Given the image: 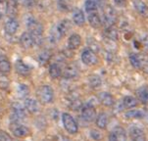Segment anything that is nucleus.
Returning a JSON list of instances; mask_svg holds the SVG:
<instances>
[{
    "mask_svg": "<svg viewBox=\"0 0 148 141\" xmlns=\"http://www.w3.org/2000/svg\"><path fill=\"white\" fill-rule=\"evenodd\" d=\"M26 25L27 27L29 29V31L31 32L32 35V38H34V45L39 46L43 42V27L37 20L34 19L32 16H27L26 19Z\"/></svg>",
    "mask_w": 148,
    "mask_h": 141,
    "instance_id": "f257e3e1",
    "label": "nucleus"
},
{
    "mask_svg": "<svg viewBox=\"0 0 148 141\" xmlns=\"http://www.w3.org/2000/svg\"><path fill=\"white\" fill-rule=\"evenodd\" d=\"M36 98L41 104L47 105L53 102L54 90L50 85L42 84L36 89Z\"/></svg>",
    "mask_w": 148,
    "mask_h": 141,
    "instance_id": "f03ea898",
    "label": "nucleus"
},
{
    "mask_svg": "<svg viewBox=\"0 0 148 141\" xmlns=\"http://www.w3.org/2000/svg\"><path fill=\"white\" fill-rule=\"evenodd\" d=\"M72 29V24L69 20H62L61 22H59V24L57 25L55 29L52 32V36H53L54 40H59L61 39L62 36H65L68 32L71 31Z\"/></svg>",
    "mask_w": 148,
    "mask_h": 141,
    "instance_id": "7ed1b4c3",
    "label": "nucleus"
},
{
    "mask_svg": "<svg viewBox=\"0 0 148 141\" xmlns=\"http://www.w3.org/2000/svg\"><path fill=\"white\" fill-rule=\"evenodd\" d=\"M26 108L23 107L19 103H14L11 107V113H10V120L11 122H22L26 119Z\"/></svg>",
    "mask_w": 148,
    "mask_h": 141,
    "instance_id": "20e7f679",
    "label": "nucleus"
},
{
    "mask_svg": "<svg viewBox=\"0 0 148 141\" xmlns=\"http://www.w3.org/2000/svg\"><path fill=\"white\" fill-rule=\"evenodd\" d=\"M62 123H63L65 129L70 134H76L79 131V125H77V122L73 118V116L68 114V113H64L62 115Z\"/></svg>",
    "mask_w": 148,
    "mask_h": 141,
    "instance_id": "39448f33",
    "label": "nucleus"
},
{
    "mask_svg": "<svg viewBox=\"0 0 148 141\" xmlns=\"http://www.w3.org/2000/svg\"><path fill=\"white\" fill-rule=\"evenodd\" d=\"M10 130L17 138H25L29 134V129L26 125H22L21 122H11Z\"/></svg>",
    "mask_w": 148,
    "mask_h": 141,
    "instance_id": "423d86ee",
    "label": "nucleus"
},
{
    "mask_svg": "<svg viewBox=\"0 0 148 141\" xmlns=\"http://www.w3.org/2000/svg\"><path fill=\"white\" fill-rule=\"evenodd\" d=\"M116 21V12L110 5H106L103 8V16H102V23L105 27H111Z\"/></svg>",
    "mask_w": 148,
    "mask_h": 141,
    "instance_id": "0eeeda50",
    "label": "nucleus"
},
{
    "mask_svg": "<svg viewBox=\"0 0 148 141\" xmlns=\"http://www.w3.org/2000/svg\"><path fill=\"white\" fill-rule=\"evenodd\" d=\"M82 118L84 119L85 122L91 123L94 120H96V110L91 104L87 103V104L84 105L82 107Z\"/></svg>",
    "mask_w": 148,
    "mask_h": 141,
    "instance_id": "6e6552de",
    "label": "nucleus"
},
{
    "mask_svg": "<svg viewBox=\"0 0 148 141\" xmlns=\"http://www.w3.org/2000/svg\"><path fill=\"white\" fill-rule=\"evenodd\" d=\"M82 61L86 66H95L98 63V57L92 49H84L82 53Z\"/></svg>",
    "mask_w": 148,
    "mask_h": 141,
    "instance_id": "1a4fd4ad",
    "label": "nucleus"
},
{
    "mask_svg": "<svg viewBox=\"0 0 148 141\" xmlns=\"http://www.w3.org/2000/svg\"><path fill=\"white\" fill-rule=\"evenodd\" d=\"M79 68L76 64H69L65 67V69L63 70V77L65 79H76L79 75Z\"/></svg>",
    "mask_w": 148,
    "mask_h": 141,
    "instance_id": "9d476101",
    "label": "nucleus"
},
{
    "mask_svg": "<svg viewBox=\"0 0 148 141\" xmlns=\"http://www.w3.org/2000/svg\"><path fill=\"white\" fill-rule=\"evenodd\" d=\"M109 139L114 141H125L127 139V132L125 130V128H123L121 127H115L114 129L112 130L111 133H110Z\"/></svg>",
    "mask_w": 148,
    "mask_h": 141,
    "instance_id": "9b49d317",
    "label": "nucleus"
},
{
    "mask_svg": "<svg viewBox=\"0 0 148 141\" xmlns=\"http://www.w3.org/2000/svg\"><path fill=\"white\" fill-rule=\"evenodd\" d=\"M39 102L38 100L32 99V98H27L25 100L24 106L26 108V110L31 114H36V113L39 112L40 110V106H39Z\"/></svg>",
    "mask_w": 148,
    "mask_h": 141,
    "instance_id": "f8f14e48",
    "label": "nucleus"
},
{
    "mask_svg": "<svg viewBox=\"0 0 148 141\" xmlns=\"http://www.w3.org/2000/svg\"><path fill=\"white\" fill-rule=\"evenodd\" d=\"M19 29V23L16 18H9L4 25V31L7 34L13 35L17 32Z\"/></svg>",
    "mask_w": 148,
    "mask_h": 141,
    "instance_id": "ddd939ff",
    "label": "nucleus"
},
{
    "mask_svg": "<svg viewBox=\"0 0 148 141\" xmlns=\"http://www.w3.org/2000/svg\"><path fill=\"white\" fill-rule=\"evenodd\" d=\"M97 99L105 107H111L115 103L114 97L109 92H99L97 94Z\"/></svg>",
    "mask_w": 148,
    "mask_h": 141,
    "instance_id": "4468645a",
    "label": "nucleus"
},
{
    "mask_svg": "<svg viewBox=\"0 0 148 141\" xmlns=\"http://www.w3.org/2000/svg\"><path fill=\"white\" fill-rule=\"evenodd\" d=\"M129 135L132 140H135V141H143L145 140V138H146L144 131L138 127H130Z\"/></svg>",
    "mask_w": 148,
    "mask_h": 141,
    "instance_id": "2eb2a0df",
    "label": "nucleus"
},
{
    "mask_svg": "<svg viewBox=\"0 0 148 141\" xmlns=\"http://www.w3.org/2000/svg\"><path fill=\"white\" fill-rule=\"evenodd\" d=\"M20 43H21L22 47L25 49H29L32 46H34V38H32V35L29 31L24 32L21 37H20Z\"/></svg>",
    "mask_w": 148,
    "mask_h": 141,
    "instance_id": "dca6fc26",
    "label": "nucleus"
},
{
    "mask_svg": "<svg viewBox=\"0 0 148 141\" xmlns=\"http://www.w3.org/2000/svg\"><path fill=\"white\" fill-rule=\"evenodd\" d=\"M18 2L16 0H8L6 4V15L9 18H16L18 15L19 8Z\"/></svg>",
    "mask_w": 148,
    "mask_h": 141,
    "instance_id": "f3484780",
    "label": "nucleus"
},
{
    "mask_svg": "<svg viewBox=\"0 0 148 141\" xmlns=\"http://www.w3.org/2000/svg\"><path fill=\"white\" fill-rule=\"evenodd\" d=\"M87 19H88V23L89 25L94 29H98V27H101L102 24V19L101 17L99 16L98 11H94V12H90V13H87Z\"/></svg>",
    "mask_w": 148,
    "mask_h": 141,
    "instance_id": "a211bd4d",
    "label": "nucleus"
},
{
    "mask_svg": "<svg viewBox=\"0 0 148 141\" xmlns=\"http://www.w3.org/2000/svg\"><path fill=\"white\" fill-rule=\"evenodd\" d=\"M15 70L20 75H23V77H27V75L31 74V68L27 64H25L24 61H22V60H17L16 61V63H15Z\"/></svg>",
    "mask_w": 148,
    "mask_h": 141,
    "instance_id": "6ab92c4d",
    "label": "nucleus"
},
{
    "mask_svg": "<svg viewBox=\"0 0 148 141\" xmlns=\"http://www.w3.org/2000/svg\"><path fill=\"white\" fill-rule=\"evenodd\" d=\"M73 21H74L75 24L79 27H82L84 25L85 17H84V12H82L81 9L75 8L73 10Z\"/></svg>",
    "mask_w": 148,
    "mask_h": 141,
    "instance_id": "aec40b11",
    "label": "nucleus"
},
{
    "mask_svg": "<svg viewBox=\"0 0 148 141\" xmlns=\"http://www.w3.org/2000/svg\"><path fill=\"white\" fill-rule=\"evenodd\" d=\"M82 44V37L77 34H72L68 39V48L70 50H76L81 46Z\"/></svg>",
    "mask_w": 148,
    "mask_h": 141,
    "instance_id": "412c9836",
    "label": "nucleus"
},
{
    "mask_svg": "<svg viewBox=\"0 0 148 141\" xmlns=\"http://www.w3.org/2000/svg\"><path fill=\"white\" fill-rule=\"evenodd\" d=\"M136 97L143 105H148V86L142 85L136 90Z\"/></svg>",
    "mask_w": 148,
    "mask_h": 141,
    "instance_id": "4be33fe9",
    "label": "nucleus"
},
{
    "mask_svg": "<svg viewBox=\"0 0 148 141\" xmlns=\"http://www.w3.org/2000/svg\"><path fill=\"white\" fill-rule=\"evenodd\" d=\"M88 84L89 86L94 90H98L101 88L102 84H103V81H102L101 77L98 75H89L88 77Z\"/></svg>",
    "mask_w": 148,
    "mask_h": 141,
    "instance_id": "5701e85b",
    "label": "nucleus"
},
{
    "mask_svg": "<svg viewBox=\"0 0 148 141\" xmlns=\"http://www.w3.org/2000/svg\"><path fill=\"white\" fill-rule=\"evenodd\" d=\"M63 74V70L57 62H53L49 67V75L52 79H58Z\"/></svg>",
    "mask_w": 148,
    "mask_h": 141,
    "instance_id": "b1692460",
    "label": "nucleus"
},
{
    "mask_svg": "<svg viewBox=\"0 0 148 141\" xmlns=\"http://www.w3.org/2000/svg\"><path fill=\"white\" fill-rule=\"evenodd\" d=\"M143 57H144L143 55L132 53V54L130 55V64H132V67L135 68V69H141L142 61H143Z\"/></svg>",
    "mask_w": 148,
    "mask_h": 141,
    "instance_id": "393cba45",
    "label": "nucleus"
},
{
    "mask_svg": "<svg viewBox=\"0 0 148 141\" xmlns=\"http://www.w3.org/2000/svg\"><path fill=\"white\" fill-rule=\"evenodd\" d=\"M51 57H52V54L49 50H47V49L42 50L38 54V56H37V60H38L39 65H40V66H45V65L50 61Z\"/></svg>",
    "mask_w": 148,
    "mask_h": 141,
    "instance_id": "a878e982",
    "label": "nucleus"
},
{
    "mask_svg": "<svg viewBox=\"0 0 148 141\" xmlns=\"http://www.w3.org/2000/svg\"><path fill=\"white\" fill-rule=\"evenodd\" d=\"M134 8L141 16L148 17V7L142 0H135L134 1Z\"/></svg>",
    "mask_w": 148,
    "mask_h": 141,
    "instance_id": "bb28decb",
    "label": "nucleus"
},
{
    "mask_svg": "<svg viewBox=\"0 0 148 141\" xmlns=\"http://www.w3.org/2000/svg\"><path fill=\"white\" fill-rule=\"evenodd\" d=\"M99 7H100V0H86L85 1L84 8L87 13L98 11Z\"/></svg>",
    "mask_w": 148,
    "mask_h": 141,
    "instance_id": "cd10ccee",
    "label": "nucleus"
},
{
    "mask_svg": "<svg viewBox=\"0 0 148 141\" xmlns=\"http://www.w3.org/2000/svg\"><path fill=\"white\" fill-rule=\"evenodd\" d=\"M127 119H143L145 117V113L142 110L138 109H130L125 114Z\"/></svg>",
    "mask_w": 148,
    "mask_h": 141,
    "instance_id": "c85d7f7f",
    "label": "nucleus"
},
{
    "mask_svg": "<svg viewBox=\"0 0 148 141\" xmlns=\"http://www.w3.org/2000/svg\"><path fill=\"white\" fill-rule=\"evenodd\" d=\"M96 125L101 129H105L108 125V115L106 113H100L96 117Z\"/></svg>",
    "mask_w": 148,
    "mask_h": 141,
    "instance_id": "c756f323",
    "label": "nucleus"
},
{
    "mask_svg": "<svg viewBox=\"0 0 148 141\" xmlns=\"http://www.w3.org/2000/svg\"><path fill=\"white\" fill-rule=\"evenodd\" d=\"M138 99L132 97V96H126L123 99V106H124L126 109H132V108H135L138 104Z\"/></svg>",
    "mask_w": 148,
    "mask_h": 141,
    "instance_id": "7c9ffc66",
    "label": "nucleus"
},
{
    "mask_svg": "<svg viewBox=\"0 0 148 141\" xmlns=\"http://www.w3.org/2000/svg\"><path fill=\"white\" fill-rule=\"evenodd\" d=\"M105 35L111 40H117L118 39V29L114 27V25L111 27H108L105 29Z\"/></svg>",
    "mask_w": 148,
    "mask_h": 141,
    "instance_id": "2f4dec72",
    "label": "nucleus"
},
{
    "mask_svg": "<svg viewBox=\"0 0 148 141\" xmlns=\"http://www.w3.org/2000/svg\"><path fill=\"white\" fill-rule=\"evenodd\" d=\"M17 93H18V96L20 98H25L29 95V89L27 87V85L24 84H20L17 86Z\"/></svg>",
    "mask_w": 148,
    "mask_h": 141,
    "instance_id": "473e14b6",
    "label": "nucleus"
},
{
    "mask_svg": "<svg viewBox=\"0 0 148 141\" xmlns=\"http://www.w3.org/2000/svg\"><path fill=\"white\" fill-rule=\"evenodd\" d=\"M11 63H10L6 58L0 60V72L4 74H8L11 72Z\"/></svg>",
    "mask_w": 148,
    "mask_h": 141,
    "instance_id": "72a5a7b5",
    "label": "nucleus"
},
{
    "mask_svg": "<svg viewBox=\"0 0 148 141\" xmlns=\"http://www.w3.org/2000/svg\"><path fill=\"white\" fill-rule=\"evenodd\" d=\"M9 85H10V79H8V77L6 75V74L0 72V89L2 90L8 89Z\"/></svg>",
    "mask_w": 148,
    "mask_h": 141,
    "instance_id": "f704fd0d",
    "label": "nucleus"
},
{
    "mask_svg": "<svg viewBox=\"0 0 148 141\" xmlns=\"http://www.w3.org/2000/svg\"><path fill=\"white\" fill-rule=\"evenodd\" d=\"M58 4V8L61 10V11H71L72 10V4L69 0H58L57 2Z\"/></svg>",
    "mask_w": 148,
    "mask_h": 141,
    "instance_id": "c9c22d12",
    "label": "nucleus"
},
{
    "mask_svg": "<svg viewBox=\"0 0 148 141\" xmlns=\"http://www.w3.org/2000/svg\"><path fill=\"white\" fill-rule=\"evenodd\" d=\"M36 5L41 11H47L51 6V0H36Z\"/></svg>",
    "mask_w": 148,
    "mask_h": 141,
    "instance_id": "e433bc0d",
    "label": "nucleus"
},
{
    "mask_svg": "<svg viewBox=\"0 0 148 141\" xmlns=\"http://www.w3.org/2000/svg\"><path fill=\"white\" fill-rule=\"evenodd\" d=\"M16 1L18 2L19 5L27 7V8H32L36 4V0H16Z\"/></svg>",
    "mask_w": 148,
    "mask_h": 141,
    "instance_id": "4c0bfd02",
    "label": "nucleus"
},
{
    "mask_svg": "<svg viewBox=\"0 0 148 141\" xmlns=\"http://www.w3.org/2000/svg\"><path fill=\"white\" fill-rule=\"evenodd\" d=\"M141 69L143 70L144 73L148 74V57H143V61H142V66Z\"/></svg>",
    "mask_w": 148,
    "mask_h": 141,
    "instance_id": "58836bf2",
    "label": "nucleus"
},
{
    "mask_svg": "<svg viewBox=\"0 0 148 141\" xmlns=\"http://www.w3.org/2000/svg\"><path fill=\"white\" fill-rule=\"evenodd\" d=\"M12 137L10 136L9 134H7L6 132L4 131H0V140L3 141V140H11Z\"/></svg>",
    "mask_w": 148,
    "mask_h": 141,
    "instance_id": "ea45409f",
    "label": "nucleus"
},
{
    "mask_svg": "<svg viewBox=\"0 0 148 141\" xmlns=\"http://www.w3.org/2000/svg\"><path fill=\"white\" fill-rule=\"evenodd\" d=\"M115 5L118 7H126L127 6V0H113Z\"/></svg>",
    "mask_w": 148,
    "mask_h": 141,
    "instance_id": "a19ab883",
    "label": "nucleus"
},
{
    "mask_svg": "<svg viewBox=\"0 0 148 141\" xmlns=\"http://www.w3.org/2000/svg\"><path fill=\"white\" fill-rule=\"evenodd\" d=\"M4 58H6V52L2 47H0V60L4 59Z\"/></svg>",
    "mask_w": 148,
    "mask_h": 141,
    "instance_id": "79ce46f5",
    "label": "nucleus"
},
{
    "mask_svg": "<svg viewBox=\"0 0 148 141\" xmlns=\"http://www.w3.org/2000/svg\"><path fill=\"white\" fill-rule=\"evenodd\" d=\"M1 17H2V14H1V12H0V20H1Z\"/></svg>",
    "mask_w": 148,
    "mask_h": 141,
    "instance_id": "37998d69",
    "label": "nucleus"
},
{
    "mask_svg": "<svg viewBox=\"0 0 148 141\" xmlns=\"http://www.w3.org/2000/svg\"><path fill=\"white\" fill-rule=\"evenodd\" d=\"M5 0H0V3H2V2H4Z\"/></svg>",
    "mask_w": 148,
    "mask_h": 141,
    "instance_id": "c03bdc74",
    "label": "nucleus"
},
{
    "mask_svg": "<svg viewBox=\"0 0 148 141\" xmlns=\"http://www.w3.org/2000/svg\"><path fill=\"white\" fill-rule=\"evenodd\" d=\"M0 141H1V140H0Z\"/></svg>",
    "mask_w": 148,
    "mask_h": 141,
    "instance_id": "a18cd8bd",
    "label": "nucleus"
}]
</instances>
